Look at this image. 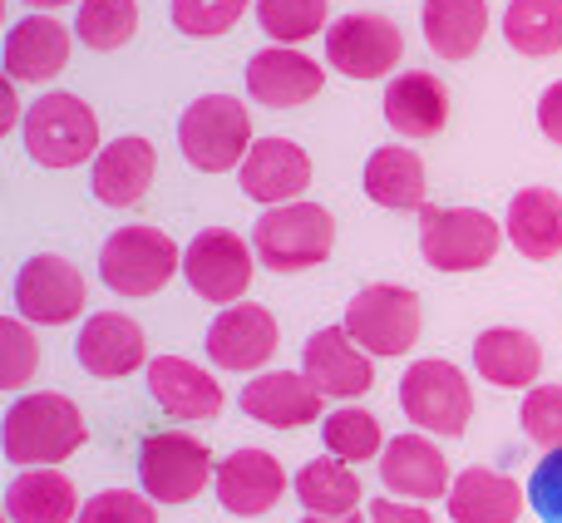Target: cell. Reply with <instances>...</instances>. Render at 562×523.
Returning a JSON list of instances; mask_svg holds the SVG:
<instances>
[{"mask_svg":"<svg viewBox=\"0 0 562 523\" xmlns=\"http://www.w3.org/2000/svg\"><path fill=\"white\" fill-rule=\"evenodd\" d=\"M183 271V247L148 223H128L99 253V277L114 297H154Z\"/></svg>","mask_w":562,"mask_h":523,"instance_id":"cell-4","label":"cell"},{"mask_svg":"<svg viewBox=\"0 0 562 523\" xmlns=\"http://www.w3.org/2000/svg\"><path fill=\"white\" fill-rule=\"evenodd\" d=\"M89 439L85 410L75 405L59 390H35V396H20L5 410V425H0V445L5 459L20 469H40V465H59L69 459L79 445Z\"/></svg>","mask_w":562,"mask_h":523,"instance_id":"cell-1","label":"cell"},{"mask_svg":"<svg viewBox=\"0 0 562 523\" xmlns=\"http://www.w3.org/2000/svg\"><path fill=\"white\" fill-rule=\"evenodd\" d=\"M25 5H35V10H59V5H75V0H25Z\"/></svg>","mask_w":562,"mask_h":523,"instance_id":"cell-45","label":"cell"},{"mask_svg":"<svg viewBox=\"0 0 562 523\" xmlns=\"http://www.w3.org/2000/svg\"><path fill=\"white\" fill-rule=\"evenodd\" d=\"M75 523H158V504L134 489H99L94 499H85Z\"/></svg>","mask_w":562,"mask_h":523,"instance_id":"cell-38","label":"cell"},{"mask_svg":"<svg viewBox=\"0 0 562 523\" xmlns=\"http://www.w3.org/2000/svg\"><path fill=\"white\" fill-rule=\"evenodd\" d=\"M79 494L75 479L59 475L55 465L20 469L5 489V519L10 523H75L79 519Z\"/></svg>","mask_w":562,"mask_h":523,"instance_id":"cell-27","label":"cell"},{"mask_svg":"<svg viewBox=\"0 0 562 523\" xmlns=\"http://www.w3.org/2000/svg\"><path fill=\"white\" fill-rule=\"evenodd\" d=\"M326 69L296 45H267L247 59V94L267 109H301L321 94Z\"/></svg>","mask_w":562,"mask_h":523,"instance_id":"cell-18","label":"cell"},{"mask_svg":"<svg viewBox=\"0 0 562 523\" xmlns=\"http://www.w3.org/2000/svg\"><path fill=\"white\" fill-rule=\"evenodd\" d=\"M25 124V114H20V99H15V79H10L5 89H0V134H10V129Z\"/></svg>","mask_w":562,"mask_h":523,"instance_id":"cell-43","label":"cell"},{"mask_svg":"<svg viewBox=\"0 0 562 523\" xmlns=\"http://www.w3.org/2000/svg\"><path fill=\"white\" fill-rule=\"evenodd\" d=\"M281 331L277 316L257 301H237V307H223L207 326V360L217 370H262L267 360L277 356Z\"/></svg>","mask_w":562,"mask_h":523,"instance_id":"cell-14","label":"cell"},{"mask_svg":"<svg viewBox=\"0 0 562 523\" xmlns=\"http://www.w3.org/2000/svg\"><path fill=\"white\" fill-rule=\"evenodd\" d=\"M524 435L543 449H562V386H533L524 396Z\"/></svg>","mask_w":562,"mask_h":523,"instance_id":"cell-39","label":"cell"},{"mask_svg":"<svg viewBox=\"0 0 562 523\" xmlns=\"http://www.w3.org/2000/svg\"><path fill=\"white\" fill-rule=\"evenodd\" d=\"M429 183H425V158L405 144H385L366 158V198L390 213H419Z\"/></svg>","mask_w":562,"mask_h":523,"instance_id":"cell-28","label":"cell"},{"mask_svg":"<svg viewBox=\"0 0 562 523\" xmlns=\"http://www.w3.org/2000/svg\"><path fill=\"white\" fill-rule=\"evenodd\" d=\"M370 523H435V514L419 504H400V499H375L370 504Z\"/></svg>","mask_w":562,"mask_h":523,"instance_id":"cell-41","label":"cell"},{"mask_svg":"<svg viewBox=\"0 0 562 523\" xmlns=\"http://www.w3.org/2000/svg\"><path fill=\"white\" fill-rule=\"evenodd\" d=\"M243 15H247V0H173V25L188 40L227 35Z\"/></svg>","mask_w":562,"mask_h":523,"instance_id":"cell-37","label":"cell"},{"mask_svg":"<svg viewBox=\"0 0 562 523\" xmlns=\"http://www.w3.org/2000/svg\"><path fill=\"white\" fill-rule=\"evenodd\" d=\"M504 233L528 262H553L562 253V193L558 188H518L508 198Z\"/></svg>","mask_w":562,"mask_h":523,"instance_id":"cell-29","label":"cell"},{"mask_svg":"<svg viewBox=\"0 0 562 523\" xmlns=\"http://www.w3.org/2000/svg\"><path fill=\"white\" fill-rule=\"evenodd\" d=\"M247 420L257 425H272V430H301V425H316L326 420V396L306 380V370H262L257 380H247L243 396H237Z\"/></svg>","mask_w":562,"mask_h":523,"instance_id":"cell-15","label":"cell"},{"mask_svg":"<svg viewBox=\"0 0 562 523\" xmlns=\"http://www.w3.org/2000/svg\"><path fill=\"white\" fill-rule=\"evenodd\" d=\"M75 356H79V366L99 380L134 376L138 366H148L144 326H138L134 316H124V311H94V316L79 326Z\"/></svg>","mask_w":562,"mask_h":523,"instance_id":"cell-19","label":"cell"},{"mask_svg":"<svg viewBox=\"0 0 562 523\" xmlns=\"http://www.w3.org/2000/svg\"><path fill=\"white\" fill-rule=\"evenodd\" d=\"M445 509L454 523H518L528 509V485L498 475V469H464L454 475L445 494Z\"/></svg>","mask_w":562,"mask_h":523,"instance_id":"cell-24","label":"cell"},{"mask_svg":"<svg viewBox=\"0 0 562 523\" xmlns=\"http://www.w3.org/2000/svg\"><path fill=\"white\" fill-rule=\"evenodd\" d=\"M400 410L419 430H429V435L454 439L474 420V386H469V376L454 360H439V356L415 360L405 370V380H400Z\"/></svg>","mask_w":562,"mask_h":523,"instance_id":"cell-7","label":"cell"},{"mask_svg":"<svg viewBox=\"0 0 562 523\" xmlns=\"http://www.w3.org/2000/svg\"><path fill=\"white\" fill-rule=\"evenodd\" d=\"M40 370V341L30 336L25 316L0 321V390H25Z\"/></svg>","mask_w":562,"mask_h":523,"instance_id":"cell-36","label":"cell"},{"mask_svg":"<svg viewBox=\"0 0 562 523\" xmlns=\"http://www.w3.org/2000/svg\"><path fill=\"white\" fill-rule=\"evenodd\" d=\"M340 326L370 350V356H405L419 341V297L409 287H395V281H370L350 297L346 321Z\"/></svg>","mask_w":562,"mask_h":523,"instance_id":"cell-9","label":"cell"},{"mask_svg":"<svg viewBox=\"0 0 562 523\" xmlns=\"http://www.w3.org/2000/svg\"><path fill=\"white\" fill-rule=\"evenodd\" d=\"M85 271L59 253H35L15 271V311L35 326H69L85 311Z\"/></svg>","mask_w":562,"mask_h":523,"instance_id":"cell-12","label":"cell"},{"mask_svg":"<svg viewBox=\"0 0 562 523\" xmlns=\"http://www.w3.org/2000/svg\"><path fill=\"white\" fill-rule=\"evenodd\" d=\"M301 523H370V519H360V514H346V519H326V514H306Z\"/></svg>","mask_w":562,"mask_h":523,"instance_id":"cell-44","label":"cell"},{"mask_svg":"<svg viewBox=\"0 0 562 523\" xmlns=\"http://www.w3.org/2000/svg\"><path fill=\"white\" fill-rule=\"evenodd\" d=\"M148 396H154L173 420H217L227 405V396L213 380V370H203L198 360H183V356L148 360Z\"/></svg>","mask_w":562,"mask_h":523,"instance_id":"cell-23","label":"cell"},{"mask_svg":"<svg viewBox=\"0 0 562 523\" xmlns=\"http://www.w3.org/2000/svg\"><path fill=\"white\" fill-rule=\"evenodd\" d=\"M425 45L439 59H469L488 35V0H425L419 5Z\"/></svg>","mask_w":562,"mask_h":523,"instance_id":"cell-30","label":"cell"},{"mask_svg":"<svg viewBox=\"0 0 562 523\" xmlns=\"http://www.w3.org/2000/svg\"><path fill=\"white\" fill-rule=\"evenodd\" d=\"M385 124L400 138H435L449 124V89L429 69H405L385 85Z\"/></svg>","mask_w":562,"mask_h":523,"instance_id":"cell-25","label":"cell"},{"mask_svg":"<svg viewBox=\"0 0 562 523\" xmlns=\"http://www.w3.org/2000/svg\"><path fill=\"white\" fill-rule=\"evenodd\" d=\"M321 439H326V455L346 459V465H366V459L385 455V435H380V420L360 405H340L321 420Z\"/></svg>","mask_w":562,"mask_h":523,"instance_id":"cell-33","label":"cell"},{"mask_svg":"<svg viewBox=\"0 0 562 523\" xmlns=\"http://www.w3.org/2000/svg\"><path fill=\"white\" fill-rule=\"evenodd\" d=\"M257 262L272 271H311L330 257L336 247V218L321 203H281L267 208L252 227Z\"/></svg>","mask_w":562,"mask_h":523,"instance_id":"cell-5","label":"cell"},{"mask_svg":"<svg viewBox=\"0 0 562 523\" xmlns=\"http://www.w3.org/2000/svg\"><path fill=\"white\" fill-rule=\"evenodd\" d=\"M498 247L504 227L484 208H419V253L435 271H479Z\"/></svg>","mask_w":562,"mask_h":523,"instance_id":"cell-8","label":"cell"},{"mask_svg":"<svg viewBox=\"0 0 562 523\" xmlns=\"http://www.w3.org/2000/svg\"><path fill=\"white\" fill-rule=\"evenodd\" d=\"M380 465V485L395 499H445L454 475H449V459L439 455L435 439L425 435H395L385 439V455Z\"/></svg>","mask_w":562,"mask_h":523,"instance_id":"cell-22","label":"cell"},{"mask_svg":"<svg viewBox=\"0 0 562 523\" xmlns=\"http://www.w3.org/2000/svg\"><path fill=\"white\" fill-rule=\"evenodd\" d=\"M474 370L498 390H533L543 376V346L518 326H488L474 341Z\"/></svg>","mask_w":562,"mask_h":523,"instance_id":"cell-26","label":"cell"},{"mask_svg":"<svg viewBox=\"0 0 562 523\" xmlns=\"http://www.w3.org/2000/svg\"><path fill=\"white\" fill-rule=\"evenodd\" d=\"M213 489H217L227 514L257 519V514H267V509L281 504V494H286V469H281V459L267 455V449L243 445L217 465Z\"/></svg>","mask_w":562,"mask_h":523,"instance_id":"cell-16","label":"cell"},{"mask_svg":"<svg viewBox=\"0 0 562 523\" xmlns=\"http://www.w3.org/2000/svg\"><path fill=\"white\" fill-rule=\"evenodd\" d=\"M291 489H296V499L306 504V514H326V519L360 514V499H366L356 465H346V459H336V455L301 465Z\"/></svg>","mask_w":562,"mask_h":523,"instance_id":"cell-31","label":"cell"},{"mask_svg":"<svg viewBox=\"0 0 562 523\" xmlns=\"http://www.w3.org/2000/svg\"><path fill=\"white\" fill-rule=\"evenodd\" d=\"M213 449L188 430H154L138 445V485L154 504H188L213 485Z\"/></svg>","mask_w":562,"mask_h":523,"instance_id":"cell-6","label":"cell"},{"mask_svg":"<svg viewBox=\"0 0 562 523\" xmlns=\"http://www.w3.org/2000/svg\"><path fill=\"white\" fill-rule=\"evenodd\" d=\"M257 247L247 237H237L233 227H203L193 243L183 247V277L203 301L217 307H237L243 291L252 287Z\"/></svg>","mask_w":562,"mask_h":523,"instance_id":"cell-10","label":"cell"},{"mask_svg":"<svg viewBox=\"0 0 562 523\" xmlns=\"http://www.w3.org/2000/svg\"><path fill=\"white\" fill-rule=\"evenodd\" d=\"M158 174V148L144 134H124L114 144H104L89 164V188L104 208H134L148 198Z\"/></svg>","mask_w":562,"mask_h":523,"instance_id":"cell-20","label":"cell"},{"mask_svg":"<svg viewBox=\"0 0 562 523\" xmlns=\"http://www.w3.org/2000/svg\"><path fill=\"white\" fill-rule=\"evenodd\" d=\"M326 0H257V25L277 45H301L316 30H326Z\"/></svg>","mask_w":562,"mask_h":523,"instance_id":"cell-35","label":"cell"},{"mask_svg":"<svg viewBox=\"0 0 562 523\" xmlns=\"http://www.w3.org/2000/svg\"><path fill=\"white\" fill-rule=\"evenodd\" d=\"M538 129H543V134L562 148V79L538 94Z\"/></svg>","mask_w":562,"mask_h":523,"instance_id":"cell-42","label":"cell"},{"mask_svg":"<svg viewBox=\"0 0 562 523\" xmlns=\"http://www.w3.org/2000/svg\"><path fill=\"white\" fill-rule=\"evenodd\" d=\"M138 30V0H79V20H75V35L79 45L99 49H124Z\"/></svg>","mask_w":562,"mask_h":523,"instance_id":"cell-34","label":"cell"},{"mask_svg":"<svg viewBox=\"0 0 562 523\" xmlns=\"http://www.w3.org/2000/svg\"><path fill=\"white\" fill-rule=\"evenodd\" d=\"M405 55V35L380 10H350L326 25V65L346 79H385Z\"/></svg>","mask_w":562,"mask_h":523,"instance_id":"cell-11","label":"cell"},{"mask_svg":"<svg viewBox=\"0 0 562 523\" xmlns=\"http://www.w3.org/2000/svg\"><path fill=\"white\" fill-rule=\"evenodd\" d=\"M504 40L528 59H543L562 49V0H508Z\"/></svg>","mask_w":562,"mask_h":523,"instance_id":"cell-32","label":"cell"},{"mask_svg":"<svg viewBox=\"0 0 562 523\" xmlns=\"http://www.w3.org/2000/svg\"><path fill=\"white\" fill-rule=\"evenodd\" d=\"M301 370L326 400H356L375 386V356L346 326H321L301 346Z\"/></svg>","mask_w":562,"mask_h":523,"instance_id":"cell-13","label":"cell"},{"mask_svg":"<svg viewBox=\"0 0 562 523\" xmlns=\"http://www.w3.org/2000/svg\"><path fill=\"white\" fill-rule=\"evenodd\" d=\"M237 183L252 203L262 208H281V203H296L301 193L311 188V154L291 138H257L252 154L243 158L237 168Z\"/></svg>","mask_w":562,"mask_h":523,"instance_id":"cell-17","label":"cell"},{"mask_svg":"<svg viewBox=\"0 0 562 523\" xmlns=\"http://www.w3.org/2000/svg\"><path fill=\"white\" fill-rule=\"evenodd\" d=\"M252 114L247 104H237L233 94H198L178 119V148L198 174H227L243 168V158L252 154Z\"/></svg>","mask_w":562,"mask_h":523,"instance_id":"cell-3","label":"cell"},{"mask_svg":"<svg viewBox=\"0 0 562 523\" xmlns=\"http://www.w3.org/2000/svg\"><path fill=\"white\" fill-rule=\"evenodd\" d=\"M69 55H75V35L55 15H25L5 35V75L15 85H45L65 75Z\"/></svg>","mask_w":562,"mask_h":523,"instance_id":"cell-21","label":"cell"},{"mask_svg":"<svg viewBox=\"0 0 562 523\" xmlns=\"http://www.w3.org/2000/svg\"><path fill=\"white\" fill-rule=\"evenodd\" d=\"M528 509L543 523H562V449H548L528 475Z\"/></svg>","mask_w":562,"mask_h":523,"instance_id":"cell-40","label":"cell"},{"mask_svg":"<svg viewBox=\"0 0 562 523\" xmlns=\"http://www.w3.org/2000/svg\"><path fill=\"white\" fill-rule=\"evenodd\" d=\"M20 138H25L30 164L55 168V174H65V168H79V164H94V154L104 148V144H99L94 109H89L79 94H65V89H55V94H40L35 104L25 109Z\"/></svg>","mask_w":562,"mask_h":523,"instance_id":"cell-2","label":"cell"}]
</instances>
